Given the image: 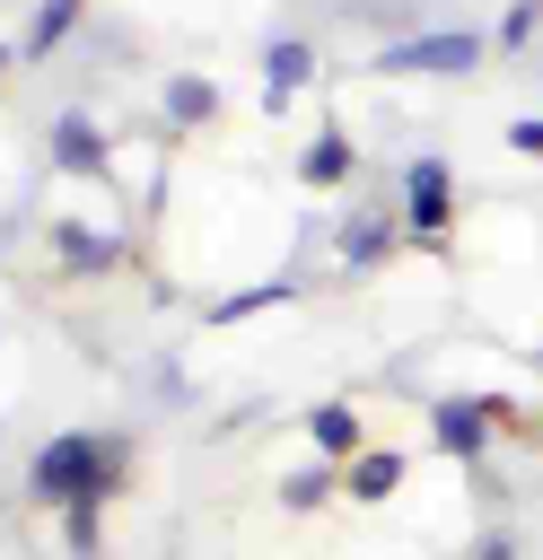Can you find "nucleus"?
Wrapping results in <instances>:
<instances>
[{
  "label": "nucleus",
  "mask_w": 543,
  "mask_h": 560,
  "mask_svg": "<svg viewBox=\"0 0 543 560\" xmlns=\"http://www.w3.org/2000/svg\"><path fill=\"white\" fill-rule=\"evenodd\" d=\"M508 149H517V158H543V114H517V122H508Z\"/></svg>",
  "instance_id": "17"
},
{
  "label": "nucleus",
  "mask_w": 543,
  "mask_h": 560,
  "mask_svg": "<svg viewBox=\"0 0 543 560\" xmlns=\"http://www.w3.org/2000/svg\"><path fill=\"white\" fill-rule=\"evenodd\" d=\"M464 560H517V534H482V542H473Z\"/></svg>",
  "instance_id": "18"
},
{
  "label": "nucleus",
  "mask_w": 543,
  "mask_h": 560,
  "mask_svg": "<svg viewBox=\"0 0 543 560\" xmlns=\"http://www.w3.org/2000/svg\"><path fill=\"white\" fill-rule=\"evenodd\" d=\"M403 472H412V464H403L394 446H368V455H350V490H342V499H368V508H377V499L403 490Z\"/></svg>",
  "instance_id": "11"
},
{
  "label": "nucleus",
  "mask_w": 543,
  "mask_h": 560,
  "mask_svg": "<svg viewBox=\"0 0 543 560\" xmlns=\"http://www.w3.org/2000/svg\"><path fill=\"white\" fill-rule=\"evenodd\" d=\"M307 79H315V44H307V35H272V44H263V114H280Z\"/></svg>",
  "instance_id": "6"
},
{
  "label": "nucleus",
  "mask_w": 543,
  "mask_h": 560,
  "mask_svg": "<svg viewBox=\"0 0 543 560\" xmlns=\"http://www.w3.org/2000/svg\"><path fill=\"white\" fill-rule=\"evenodd\" d=\"M490 61V35L482 26H412V35H394V44H377V79H464V70H482Z\"/></svg>",
  "instance_id": "2"
},
{
  "label": "nucleus",
  "mask_w": 543,
  "mask_h": 560,
  "mask_svg": "<svg viewBox=\"0 0 543 560\" xmlns=\"http://www.w3.org/2000/svg\"><path fill=\"white\" fill-rule=\"evenodd\" d=\"M53 254H61L70 271H114V262H123V236H88V228L53 219Z\"/></svg>",
  "instance_id": "12"
},
{
  "label": "nucleus",
  "mask_w": 543,
  "mask_h": 560,
  "mask_svg": "<svg viewBox=\"0 0 543 560\" xmlns=\"http://www.w3.org/2000/svg\"><path fill=\"white\" fill-rule=\"evenodd\" d=\"M394 236H403V210H359V219L342 228V271H368Z\"/></svg>",
  "instance_id": "9"
},
{
  "label": "nucleus",
  "mask_w": 543,
  "mask_h": 560,
  "mask_svg": "<svg viewBox=\"0 0 543 560\" xmlns=\"http://www.w3.org/2000/svg\"><path fill=\"white\" fill-rule=\"evenodd\" d=\"M70 26H79V0H35V18H26V35H18V61H26V70L53 61V52L70 44Z\"/></svg>",
  "instance_id": "8"
},
{
  "label": "nucleus",
  "mask_w": 543,
  "mask_h": 560,
  "mask_svg": "<svg viewBox=\"0 0 543 560\" xmlns=\"http://www.w3.org/2000/svg\"><path fill=\"white\" fill-rule=\"evenodd\" d=\"M333 490H350V472H333V455H324V464H307V472L280 481V508H324Z\"/></svg>",
  "instance_id": "15"
},
{
  "label": "nucleus",
  "mask_w": 543,
  "mask_h": 560,
  "mask_svg": "<svg viewBox=\"0 0 543 560\" xmlns=\"http://www.w3.org/2000/svg\"><path fill=\"white\" fill-rule=\"evenodd\" d=\"M131 464V438H96V429H61L35 446L26 464V499L35 508H79V499H114Z\"/></svg>",
  "instance_id": "1"
},
{
  "label": "nucleus",
  "mask_w": 543,
  "mask_h": 560,
  "mask_svg": "<svg viewBox=\"0 0 543 560\" xmlns=\"http://www.w3.org/2000/svg\"><path fill=\"white\" fill-rule=\"evenodd\" d=\"M534 26H543V0H508V18H499V35H490V44H499V52H525V44H534Z\"/></svg>",
  "instance_id": "16"
},
{
  "label": "nucleus",
  "mask_w": 543,
  "mask_h": 560,
  "mask_svg": "<svg viewBox=\"0 0 543 560\" xmlns=\"http://www.w3.org/2000/svg\"><path fill=\"white\" fill-rule=\"evenodd\" d=\"M350 175H359V140H350V131H315V140L298 149V184L324 192V184H350Z\"/></svg>",
  "instance_id": "7"
},
{
  "label": "nucleus",
  "mask_w": 543,
  "mask_h": 560,
  "mask_svg": "<svg viewBox=\"0 0 543 560\" xmlns=\"http://www.w3.org/2000/svg\"><path fill=\"white\" fill-rule=\"evenodd\" d=\"M298 298V280H254V289H228V298H210V324H245V315H263V306H289Z\"/></svg>",
  "instance_id": "14"
},
{
  "label": "nucleus",
  "mask_w": 543,
  "mask_h": 560,
  "mask_svg": "<svg viewBox=\"0 0 543 560\" xmlns=\"http://www.w3.org/2000/svg\"><path fill=\"white\" fill-rule=\"evenodd\" d=\"M307 438H315V455H333V464L368 455V438H359V411H350V402H315V411H307Z\"/></svg>",
  "instance_id": "10"
},
{
  "label": "nucleus",
  "mask_w": 543,
  "mask_h": 560,
  "mask_svg": "<svg viewBox=\"0 0 543 560\" xmlns=\"http://www.w3.org/2000/svg\"><path fill=\"white\" fill-rule=\"evenodd\" d=\"M447 219H455V175H447V158H403V228L438 254L447 245Z\"/></svg>",
  "instance_id": "4"
},
{
  "label": "nucleus",
  "mask_w": 543,
  "mask_h": 560,
  "mask_svg": "<svg viewBox=\"0 0 543 560\" xmlns=\"http://www.w3.org/2000/svg\"><path fill=\"white\" fill-rule=\"evenodd\" d=\"M499 420H517L508 394H438V402H429V438H438V455H455V464H482V446H490Z\"/></svg>",
  "instance_id": "3"
},
{
  "label": "nucleus",
  "mask_w": 543,
  "mask_h": 560,
  "mask_svg": "<svg viewBox=\"0 0 543 560\" xmlns=\"http://www.w3.org/2000/svg\"><path fill=\"white\" fill-rule=\"evenodd\" d=\"M210 114H219V88H210V79H193V70H175V79H166V122H175V131H193V122H210Z\"/></svg>",
  "instance_id": "13"
},
{
  "label": "nucleus",
  "mask_w": 543,
  "mask_h": 560,
  "mask_svg": "<svg viewBox=\"0 0 543 560\" xmlns=\"http://www.w3.org/2000/svg\"><path fill=\"white\" fill-rule=\"evenodd\" d=\"M44 158H53V175H88V184H114L105 131H96V114H79V105H61V114L44 122Z\"/></svg>",
  "instance_id": "5"
}]
</instances>
